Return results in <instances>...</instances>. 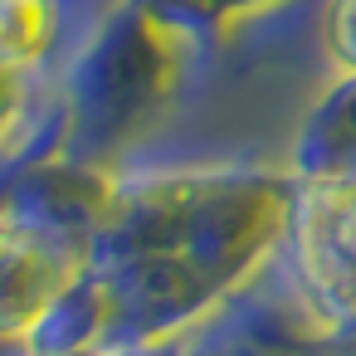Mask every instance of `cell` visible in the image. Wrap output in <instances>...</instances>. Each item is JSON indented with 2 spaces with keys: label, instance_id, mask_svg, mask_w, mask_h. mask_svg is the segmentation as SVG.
<instances>
[{
  "label": "cell",
  "instance_id": "1",
  "mask_svg": "<svg viewBox=\"0 0 356 356\" xmlns=\"http://www.w3.org/2000/svg\"><path fill=\"white\" fill-rule=\"evenodd\" d=\"M54 35L49 0H0V64H30Z\"/></svg>",
  "mask_w": 356,
  "mask_h": 356
}]
</instances>
